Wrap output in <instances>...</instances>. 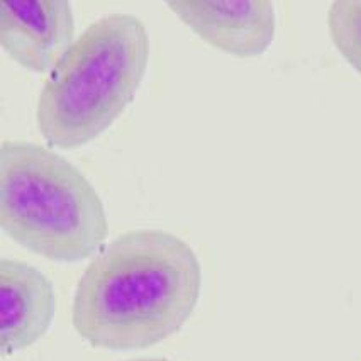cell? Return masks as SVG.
<instances>
[{"instance_id":"obj_1","label":"cell","mask_w":361,"mask_h":361,"mask_svg":"<svg viewBox=\"0 0 361 361\" xmlns=\"http://www.w3.org/2000/svg\"><path fill=\"white\" fill-rule=\"evenodd\" d=\"M202 290L194 247L163 229L117 236L88 263L71 305V322L90 346L146 350L178 333Z\"/></svg>"},{"instance_id":"obj_6","label":"cell","mask_w":361,"mask_h":361,"mask_svg":"<svg viewBox=\"0 0 361 361\" xmlns=\"http://www.w3.org/2000/svg\"><path fill=\"white\" fill-rule=\"evenodd\" d=\"M56 312L51 280L19 259H0V350L11 356L39 341Z\"/></svg>"},{"instance_id":"obj_4","label":"cell","mask_w":361,"mask_h":361,"mask_svg":"<svg viewBox=\"0 0 361 361\" xmlns=\"http://www.w3.org/2000/svg\"><path fill=\"white\" fill-rule=\"evenodd\" d=\"M75 39L71 2L0 0V44L23 68L49 73Z\"/></svg>"},{"instance_id":"obj_5","label":"cell","mask_w":361,"mask_h":361,"mask_svg":"<svg viewBox=\"0 0 361 361\" xmlns=\"http://www.w3.org/2000/svg\"><path fill=\"white\" fill-rule=\"evenodd\" d=\"M168 9L205 43L238 58H256L274 43L275 6L268 0L168 2Z\"/></svg>"},{"instance_id":"obj_2","label":"cell","mask_w":361,"mask_h":361,"mask_svg":"<svg viewBox=\"0 0 361 361\" xmlns=\"http://www.w3.org/2000/svg\"><path fill=\"white\" fill-rule=\"evenodd\" d=\"M149 49V32L137 16L114 12L88 24L41 88V136L68 149L97 140L136 97Z\"/></svg>"},{"instance_id":"obj_8","label":"cell","mask_w":361,"mask_h":361,"mask_svg":"<svg viewBox=\"0 0 361 361\" xmlns=\"http://www.w3.org/2000/svg\"><path fill=\"white\" fill-rule=\"evenodd\" d=\"M128 361H170L166 358H136V360H128Z\"/></svg>"},{"instance_id":"obj_7","label":"cell","mask_w":361,"mask_h":361,"mask_svg":"<svg viewBox=\"0 0 361 361\" xmlns=\"http://www.w3.org/2000/svg\"><path fill=\"white\" fill-rule=\"evenodd\" d=\"M327 29L334 48L361 73V0H336L331 4Z\"/></svg>"},{"instance_id":"obj_3","label":"cell","mask_w":361,"mask_h":361,"mask_svg":"<svg viewBox=\"0 0 361 361\" xmlns=\"http://www.w3.org/2000/svg\"><path fill=\"white\" fill-rule=\"evenodd\" d=\"M0 226L32 253L77 263L102 250L109 221L99 192L80 168L46 146H0Z\"/></svg>"}]
</instances>
